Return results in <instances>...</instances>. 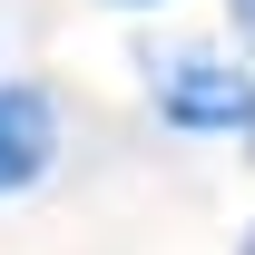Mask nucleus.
I'll return each instance as SVG.
<instances>
[{"instance_id":"obj_1","label":"nucleus","mask_w":255,"mask_h":255,"mask_svg":"<svg viewBox=\"0 0 255 255\" xmlns=\"http://www.w3.org/2000/svg\"><path fill=\"white\" fill-rule=\"evenodd\" d=\"M157 118L177 137H255V69L216 59V49H187V59L157 69Z\"/></svg>"},{"instance_id":"obj_2","label":"nucleus","mask_w":255,"mask_h":255,"mask_svg":"<svg viewBox=\"0 0 255 255\" xmlns=\"http://www.w3.org/2000/svg\"><path fill=\"white\" fill-rule=\"evenodd\" d=\"M49 167H59V98L0 79V196H30Z\"/></svg>"},{"instance_id":"obj_3","label":"nucleus","mask_w":255,"mask_h":255,"mask_svg":"<svg viewBox=\"0 0 255 255\" xmlns=\"http://www.w3.org/2000/svg\"><path fill=\"white\" fill-rule=\"evenodd\" d=\"M236 39H246V49H255V0H236Z\"/></svg>"},{"instance_id":"obj_4","label":"nucleus","mask_w":255,"mask_h":255,"mask_svg":"<svg viewBox=\"0 0 255 255\" xmlns=\"http://www.w3.org/2000/svg\"><path fill=\"white\" fill-rule=\"evenodd\" d=\"M236 255H255V226H246V236H236Z\"/></svg>"},{"instance_id":"obj_5","label":"nucleus","mask_w":255,"mask_h":255,"mask_svg":"<svg viewBox=\"0 0 255 255\" xmlns=\"http://www.w3.org/2000/svg\"><path fill=\"white\" fill-rule=\"evenodd\" d=\"M118 10H147V0H118Z\"/></svg>"}]
</instances>
